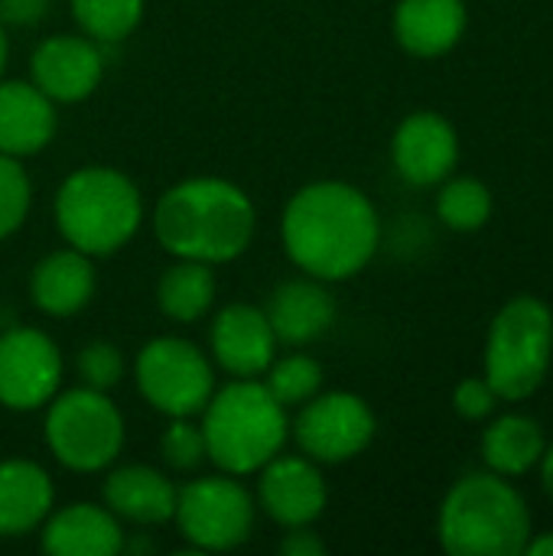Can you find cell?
<instances>
[{"instance_id": "4", "label": "cell", "mask_w": 553, "mask_h": 556, "mask_svg": "<svg viewBox=\"0 0 553 556\" xmlns=\"http://www.w3.org/2000/svg\"><path fill=\"white\" fill-rule=\"evenodd\" d=\"M62 241L88 257H111L124 251L147 212L137 182L104 163H88L68 173L52 202Z\"/></svg>"}, {"instance_id": "8", "label": "cell", "mask_w": 553, "mask_h": 556, "mask_svg": "<svg viewBox=\"0 0 553 556\" xmlns=\"http://www.w3.org/2000/svg\"><path fill=\"white\" fill-rule=\"evenodd\" d=\"M179 538L202 554L238 551L251 541L257 525V502L238 476L215 472L179 485L173 521Z\"/></svg>"}, {"instance_id": "36", "label": "cell", "mask_w": 553, "mask_h": 556, "mask_svg": "<svg viewBox=\"0 0 553 556\" xmlns=\"http://www.w3.org/2000/svg\"><path fill=\"white\" fill-rule=\"evenodd\" d=\"M7 62H10V39H7L3 23H0V78H3V72H7Z\"/></svg>"}, {"instance_id": "10", "label": "cell", "mask_w": 553, "mask_h": 556, "mask_svg": "<svg viewBox=\"0 0 553 556\" xmlns=\"http://www.w3.org/2000/svg\"><path fill=\"white\" fill-rule=\"evenodd\" d=\"M297 410L300 414L290 424V437L297 450L319 466L352 463L378 433L372 404L352 391H319Z\"/></svg>"}, {"instance_id": "25", "label": "cell", "mask_w": 553, "mask_h": 556, "mask_svg": "<svg viewBox=\"0 0 553 556\" xmlns=\"http://www.w3.org/2000/svg\"><path fill=\"white\" fill-rule=\"evenodd\" d=\"M75 26L101 46L124 42L143 20L147 0H68Z\"/></svg>"}, {"instance_id": "22", "label": "cell", "mask_w": 553, "mask_h": 556, "mask_svg": "<svg viewBox=\"0 0 553 556\" xmlns=\"http://www.w3.org/2000/svg\"><path fill=\"white\" fill-rule=\"evenodd\" d=\"M55 508V482L33 459H0V538H26Z\"/></svg>"}, {"instance_id": "18", "label": "cell", "mask_w": 553, "mask_h": 556, "mask_svg": "<svg viewBox=\"0 0 553 556\" xmlns=\"http://www.w3.org/2000/svg\"><path fill=\"white\" fill-rule=\"evenodd\" d=\"M59 104L26 78H0V153L26 160L59 130Z\"/></svg>"}, {"instance_id": "26", "label": "cell", "mask_w": 553, "mask_h": 556, "mask_svg": "<svg viewBox=\"0 0 553 556\" xmlns=\"http://www.w3.org/2000/svg\"><path fill=\"white\" fill-rule=\"evenodd\" d=\"M437 218L453 231H479L492 218V189L473 176L443 182L437 192Z\"/></svg>"}, {"instance_id": "28", "label": "cell", "mask_w": 553, "mask_h": 556, "mask_svg": "<svg viewBox=\"0 0 553 556\" xmlns=\"http://www.w3.org/2000/svg\"><path fill=\"white\" fill-rule=\"evenodd\" d=\"M33 208V182L23 160L0 153V241L13 238Z\"/></svg>"}, {"instance_id": "14", "label": "cell", "mask_w": 553, "mask_h": 556, "mask_svg": "<svg viewBox=\"0 0 553 556\" xmlns=\"http://www.w3.org/2000/svg\"><path fill=\"white\" fill-rule=\"evenodd\" d=\"M280 342L271 329L264 306L228 303L212 316L209 326V355L215 368L228 378H261L277 358Z\"/></svg>"}, {"instance_id": "12", "label": "cell", "mask_w": 553, "mask_h": 556, "mask_svg": "<svg viewBox=\"0 0 553 556\" xmlns=\"http://www.w3.org/2000/svg\"><path fill=\"white\" fill-rule=\"evenodd\" d=\"M254 502L280 531L316 525L329 505V485L319 469L303 453H277L257 472Z\"/></svg>"}, {"instance_id": "19", "label": "cell", "mask_w": 553, "mask_h": 556, "mask_svg": "<svg viewBox=\"0 0 553 556\" xmlns=\"http://www.w3.org/2000/svg\"><path fill=\"white\" fill-rule=\"evenodd\" d=\"M95 290H98L95 257H88L68 244L39 257L29 274L33 306L52 319H68V316L81 313L95 300Z\"/></svg>"}, {"instance_id": "29", "label": "cell", "mask_w": 553, "mask_h": 556, "mask_svg": "<svg viewBox=\"0 0 553 556\" xmlns=\"http://www.w3.org/2000/svg\"><path fill=\"white\" fill-rule=\"evenodd\" d=\"M75 375H78V384H85V388L114 391L127 375V358L114 342L95 339L75 355Z\"/></svg>"}, {"instance_id": "6", "label": "cell", "mask_w": 553, "mask_h": 556, "mask_svg": "<svg viewBox=\"0 0 553 556\" xmlns=\"http://www.w3.org/2000/svg\"><path fill=\"white\" fill-rule=\"evenodd\" d=\"M42 410V443L62 469L81 476L108 472L124 453V414L108 391L78 384L59 391Z\"/></svg>"}, {"instance_id": "23", "label": "cell", "mask_w": 553, "mask_h": 556, "mask_svg": "<svg viewBox=\"0 0 553 556\" xmlns=\"http://www.w3.org/2000/svg\"><path fill=\"white\" fill-rule=\"evenodd\" d=\"M544 450L548 440L541 424L525 414H505L482 433V459L492 472L505 479L528 476L531 469H538Z\"/></svg>"}, {"instance_id": "11", "label": "cell", "mask_w": 553, "mask_h": 556, "mask_svg": "<svg viewBox=\"0 0 553 556\" xmlns=\"http://www.w3.org/2000/svg\"><path fill=\"white\" fill-rule=\"evenodd\" d=\"M65 378L55 339L33 326H13L0 336V407L13 414L42 410Z\"/></svg>"}, {"instance_id": "1", "label": "cell", "mask_w": 553, "mask_h": 556, "mask_svg": "<svg viewBox=\"0 0 553 556\" xmlns=\"http://www.w3.org/2000/svg\"><path fill=\"white\" fill-rule=\"evenodd\" d=\"M280 244L300 274L323 283H342L375 261L381 218L359 186L316 179L287 199L280 212Z\"/></svg>"}, {"instance_id": "5", "label": "cell", "mask_w": 553, "mask_h": 556, "mask_svg": "<svg viewBox=\"0 0 553 556\" xmlns=\"http://www.w3.org/2000/svg\"><path fill=\"white\" fill-rule=\"evenodd\" d=\"M531 534L525 495L492 469L463 476L437 515V538L450 556H525Z\"/></svg>"}, {"instance_id": "33", "label": "cell", "mask_w": 553, "mask_h": 556, "mask_svg": "<svg viewBox=\"0 0 553 556\" xmlns=\"http://www.w3.org/2000/svg\"><path fill=\"white\" fill-rule=\"evenodd\" d=\"M280 554L284 556H323L326 541L313 531V525L303 528H287L280 538Z\"/></svg>"}, {"instance_id": "16", "label": "cell", "mask_w": 553, "mask_h": 556, "mask_svg": "<svg viewBox=\"0 0 553 556\" xmlns=\"http://www.w3.org/2000/svg\"><path fill=\"white\" fill-rule=\"evenodd\" d=\"M264 313L280 345L303 349V345L319 342L332 329L339 306H336L329 283L303 274V277L277 283Z\"/></svg>"}, {"instance_id": "7", "label": "cell", "mask_w": 553, "mask_h": 556, "mask_svg": "<svg viewBox=\"0 0 553 556\" xmlns=\"http://www.w3.org/2000/svg\"><path fill=\"white\" fill-rule=\"evenodd\" d=\"M553 362V313L531 293L508 300L486 336V381L502 401L531 397Z\"/></svg>"}, {"instance_id": "13", "label": "cell", "mask_w": 553, "mask_h": 556, "mask_svg": "<svg viewBox=\"0 0 553 556\" xmlns=\"http://www.w3.org/2000/svg\"><path fill=\"white\" fill-rule=\"evenodd\" d=\"M104 65L101 42L85 33H55L33 49L29 81L55 104H78L98 91Z\"/></svg>"}, {"instance_id": "31", "label": "cell", "mask_w": 553, "mask_h": 556, "mask_svg": "<svg viewBox=\"0 0 553 556\" xmlns=\"http://www.w3.org/2000/svg\"><path fill=\"white\" fill-rule=\"evenodd\" d=\"M499 394H495V388L486 381V378H466V381H460L456 384V391H453V410L463 417V420H486V417H492L495 414V407H499Z\"/></svg>"}, {"instance_id": "24", "label": "cell", "mask_w": 553, "mask_h": 556, "mask_svg": "<svg viewBox=\"0 0 553 556\" xmlns=\"http://www.w3.org/2000/svg\"><path fill=\"white\" fill-rule=\"evenodd\" d=\"M218 293L215 267L199 261L173 257V264L156 280V306L173 323H199L212 313Z\"/></svg>"}, {"instance_id": "21", "label": "cell", "mask_w": 553, "mask_h": 556, "mask_svg": "<svg viewBox=\"0 0 553 556\" xmlns=\"http://www.w3.org/2000/svg\"><path fill=\"white\" fill-rule=\"evenodd\" d=\"M469 13L463 0H398L394 39L407 55L440 59L453 52L466 33Z\"/></svg>"}, {"instance_id": "20", "label": "cell", "mask_w": 553, "mask_h": 556, "mask_svg": "<svg viewBox=\"0 0 553 556\" xmlns=\"http://www.w3.org/2000/svg\"><path fill=\"white\" fill-rule=\"evenodd\" d=\"M176 492L179 485H173L166 472L143 463L117 466L101 482V502L117 515L121 525L127 521L137 528L169 525L176 511Z\"/></svg>"}, {"instance_id": "30", "label": "cell", "mask_w": 553, "mask_h": 556, "mask_svg": "<svg viewBox=\"0 0 553 556\" xmlns=\"http://www.w3.org/2000/svg\"><path fill=\"white\" fill-rule=\"evenodd\" d=\"M160 456L173 472H196L202 463H209L202 427L192 424V417H173L160 437Z\"/></svg>"}, {"instance_id": "2", "label": "cell", "mask_w": 553, "mask_h": 556, "mask_svg": "<svg viewBox=\"0 0 553 556\" xmlns=\"http://www.w3.org/2000/svg\"><path fill=\"white\" fill-rule=\"evenodd\" d=\"M153 235L169 257L222 267L238 261L257 231L251 195L222 176H189L173 182L153 205Z\"/></svg>"}, {"instance_id": "35", "label": "cell", "mask_w": 553, "mask_h": 556, "mask_svg": "<svg viewBox=\"0 0 553 556\" xmlns=\"http://www.w3.org/2000/svg\"><path fill=\"white\" fill-rule=\"evenodd\" d=\"M541 482H544V492H548V498L553 502V443L544 450V456H541Z\"/></svg>"}, {"instance_id": "27", "label": "cell", "mask_w": 553, "mask_h": 556, "mask_svg": "<svg viewBox=\"0 0 553 556\" xmlns=\"http://www.w3.org/2000/svg\"><path fill=\"white\" fill-rule=\"evenodd\" d=\"M261 381L267 384V391L287 410H293V407H303L310 397H316L323 391V365L306 352L277 355L271 362V368L261 375Z\"/></svg>"}, {"instance_id": "34", "label": "cell", "mask_w": 553, "mask_h": 556, "mask_svg": "<svg viewBox=\"0 0 553 556\" xmlns=\"http://www.w3.org/2000/svg\"><path fill=\"white\" fill-rule=\"evenodd\" d=\"M525 556H553V531L548 534H531L528 547H525Z\"/></svg>"}, {"instance_id": "17", "label": "cell", "mask_w": 553, "mask_h": 556, "mask_svg": "<svg viewBox=\"0 0 553 556\" xmlns=\"http://www.w3.org/2000/svg\"><path fill=\"white\" fill-rule=\"evenodd\" d=\"M124 525L104 502L52 508L39 528V547L49 556H117L124 554Z\"/></svg>"}, {"instance_id": "3", "label": "cell", "mask_w": 553, "mask_h": 556, "mask_svg": "<svg viewBox=\"0 0 553 556\" xmlns=\"http://www.w3.org/2000/svg\"><path fill=\"white\" fill-rule=\"evenodd\" d=\"M199 417L209 463L238 479L254 476L290 440V410L261 378H231L225 388H215Z\"/></svg>"}, {"instance_id": "15", "label": "cell", "mask_w": 553, "mask_h": 556, "mask_svg": "<svg viewBox=\"0 0 553 556\" xmlns=\"http://www.w3.org/2000/svg\"><path fill=\"white\" fill-rule=\"evenodd\" d=\"M391 160L404 182L437 186L460 163V134L443 114L414 111L391 137Z\"/></svg>"}, {"instance_id": "32", "label": "cell", "mask_w": 553, "mask_h": 556, "mask_svg": "<svg viewBox=\"0 0 553 556\" xmlns=\"http://www.w3.org/2000/svg\"><path fill=\"white\" fill-rule=\"evenodd\" d=\"M52 0H0V23L7 26H36L46 20Z\"/></svg>"}, {"instance_id": "9", "label": "cell", "mask_w": 553, "mask_h": 556, "mask_svg": "<svg viewBox=\"0 0 553 556\" xmlns=\"http://www.w3.org/2000/svg\"><path fill=\"white\" fill-rule=\"evenodd\" d=\"M140 397L163 417H199L215 394V362L183 336L150 339L134 362Z\"/></svg>"}]
</instances>
